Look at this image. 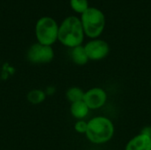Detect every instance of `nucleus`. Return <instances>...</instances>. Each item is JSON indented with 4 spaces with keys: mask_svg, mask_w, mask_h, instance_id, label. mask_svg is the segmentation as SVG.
<instances>
[{
    "mask_svg": "<svg viewBox=\"0 0 151 150\" xmlns=\"http://www.w3.org/2000/svg\"><path fill=\"white\" fill-rule=\"evenodd\" d=\"M85 50L89 60L101 61L106 58L111 51L110 44L103 39H90L85 45Z\"/></svg>",
    "mask_w": 151,
    "mask_h": 150,
    "instance_id": "nucleus-6",
    "label": "nucleus"
},
{
    "mask_svg": "<svg viewBox=\"0 0 151 150\" xmlns=\"http://www.w3.org/2000/svg\"><path fill=\"white\" fill-rule=\"evenodd\" d=\"M150 88H151V79H150Z\"/></svg>",
    "mask_w": 151,
    "mask_h": 150,
    "instance_id": "nucleus-16",
    "label": "nucleus"
},
{
    "mask_svg": "<svg viewBox=\"0 0 151 150\" xmlns=\"http://www.w3.org/2000/svg\"><path fill=\"white\" fill-rule=\"evenodd\" d=\"M124 150H151V137L140 133L127 141Z\"/></svg>",
    "mask_w": 151,
    "mask_h": 150,
    "instance_id": "nucleus-8",
    "label": "nucleus"
},
{
    "mask_svg": "<svg viewBox=\"0 0 151 150\" xmlns=\"http://www.w3.org/2000/svg\"><path fill=\"white\" fill-rule=\"evenodd\" d=\"M55 57L52 46L41 44L39 42L32 44L27 52V60L35 65H44L50 63Z\"/></svg>",
    "mask_w": 151,
    "mask_h": 150,
    "instance_id": "nucleus-5",
    "label": "nucleus"
},
{
    "mask_svg": "<svg viewBox=\"0 0 151 150\" xmlns=\"http://www.w3.org/2000/svg\"><path fill=\"white\" fill-rule=\"evenodd\" d=\"M46 99V93L42 89H32L27 95V100L31 104H40Z\"/></svg>",
    "mask_w": 151,
    "mask_h": 150,
    "instance_id": "nucleus-12",
    "label": "nucleus"
},
{
    "mask_svg": "<svg viewBox=\"0 0 151 150\" xmlns=\"http://www.w3.org/2000/svg\"><path fill=\"white\" fill-rule=\"evenodd\" d=\"M70 6L75 12L81 15L90 7L88 0H70Z\"/></svg>",
    "mask_w": 151,
    "mask_h": 150,
    "instance_id": "nucleus-13",
    "label": "nucleus"
},
{
    "mask_svg": "<svg viewBox=\"0 0 151 150\" xmlns=\"http://www.w3.org/2000/svg\"><path fill=\"white\" fill-rule=\"evenodd\" d=\"M70 56H71L72 61L76 65H79V66L86 65L88 62L89 61L87 52L85 50L84 45H80V46L71 49Z\"/></svg>",
    "mask_w": 151,
    "mask_h": 150,
    "instance_id": "nucleus-9",
    "label": "nucleus"
},
{
    "mask_svg": "<svg viewBox=\"0 0 151 150\" xmlns=\"http://www.w3.org/2000/svg\"><path fill=\"white\" fill-rule=\"evenodd\" d=\"M90 110L88 107V105L84 103V101L76 102L73 103H71L70 106V113L72 117H73L77 120H83L85 119Z\"/></svg>",
    "mask_w": 151,
    "mask_h": 150,
    "instance_id": "nucleus-10",
    "label": "nucleus"
},
{
    "mask_svg": "<svg viewBox=\"0 0 151 150\" xmlns=\"http://www.w3.org/2000/svg\"><path fill=\"white\" fill-rule=\"evenodd\" d=\"M58 24L48 16L40 18L35 25V36L37 42L44 45L52 46L58 37Z\"/></svg>",
    "mask_w": 151,
    "mask_h": 150,
    "instance_id": "nucleus-4",
    "label": "nucleus"
},
{
    "mask_svg": "<svg viewBox=\"0 0 151 150\" xmlns=\"http://www.w3.org/2000/svg\"><path fill=\"white\" fill-rule=\"evenodd\" d=\"M141 133H144V134L151 137V126H144L142 129Z\"/></svg>",
    "mask_w": 151,
    "mask_h": 150,
    "instance_id": "nucleus-15",
    "label": "nucleus"
},
{
    "mask_svg": "<svg viewBox=\"0 0 151 150\" xmlns=\"http://www.w3.org/2000/svg\"><path fill=\"white\" fill-rule=\"evenodd\" d=\"M85 91L80 87H71L65 92V97L70 103L83 101Z\"/></svg>",
    "mask_w": 151,
    "mask_h": 150,
    "instance_id": "nucleus-11",
    "label": "nucleus"
},
{
    "mask_svg": "<svg viewBox=\"0 0 151 150\" xmlns=\"http://www.w3.org/2000/svg\"><path fill=\"white\" fill-rule=\"evenodd\" d=\"M108 94L103 88L94 87L85 91L83 101L90 111L102 109L107 103Z\"/></svg>",
    "mask_w": 151,
    "mask_h": 150,
    "instance_id": "nucleus-7",
    "label": "nucleus"
},
{
    "mask_svg": "<svg viewBox=\"0 0 151 150\" xmlns=\"http://www.w3.org/2000/svg\"><path fill=\"white\" fill-rule=\"evenodd\" d=\"M85 36L89 39L99 38L104 31L106 19L104 11L96 7H89L81 15Z\"/></svg>",
    "mask_w": 151,
    "mask_h": 150,
    "instance_id": "nucleus-3",
    "label": "nucleus"
},
{
    "mask_svg": "<svg viewBox=\"0 0 151 150\" xmlns=\"http://www.w3.org/2000/svg\"><path fill=\"white\" fill-rule=\"evenodd\" d=\"M85 33L81 19L76 16L66 17L59 25L58 41L70 49L82 45Z\"/></svg>",
    "mask_w": 151,
    "mask_h": 150,
    "instance_id": "nucleus-2",
    "label": "nucleus"
},
{
    "mask_svg": "<svg viewBox=\"0 0 151 150\" xmlns=\"http://www.w3.org/2000/svg\"><path fill=\"white\" fill-rule=\"evenodd\" d=\"M73 128H74V131L80 134H84L86 133L87 132V129H88V121H86L85 119L83 120H77L73 126Z\"/></svg>",
    "mask_w": 151,
    "mask_h": 150,
    "instance_id": "nucleus-14",
    "label": "nucleus"
},
{
    "mask_svg": "<svg viewBox=\"0 0 151 150\" xmlns=\"http://www.w3.org/2000/svg\"><path fill=\"white\" fill-rule=\"evenodd\" d=\"M115 134V126L111 118L105 116H96L88 121L85 133L88 141L95 145L109 142Z\"/></svg>",
    "mask_w": 151,
    "mask_h": 150,
    "instance_id": "nucleus-1",
    "label": "nucleus"
}]
</instances>
